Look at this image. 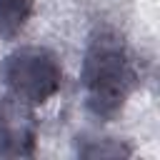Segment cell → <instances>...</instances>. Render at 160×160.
<instances>
[{
	"label": "cell",
	"instance_id": "1",
	"mask_svg": "<svg viewBox=\"0 0 160 160\" xmlns=\"http://www.w3.org/2000/svg\"><path fill=\"white\" fill-rule=\"evenodd\" d=\"M80 85L92 118L115 120L140 88V65L125 38L115 28H95L85 42Z\"/></svg>",
	"mask_w": 160,
	"mask_h": 160
},
{
	"label": "cell",
	"instance_id": "2",
	"mask_svg": "<svg viewBox=\"0 0 160 160\" xmlns=\"http://www.w3.org/2000/svg\"><path fill=\"white\" fill-rule=\"evenodd\" d=\"M0 75L5 90L30 108L45 105L62 85L60 58L42 45L15 48L10 55H5Z\"/></svg>",
	"mask_w": 160,
	"mask_h": 160
},
{
	"label": "cell",
	"instance_id": "3",
	"mask_svg": "<svg viewBox=\"0 0 160 160\" xmlns=\"http://www.w3.org/2000/svg\"><path fill=\"white\" fill-rule=\"evenodd\" d=\"M38 142V120L30 105L10 92L0 95V158H32Z\"/></svg>",
	"mask_w": 160,
	"mask_h": 160
},
{
	"label": "cell",
	"instance_id": "4",
	"mask_svg": "<svg viewBox=\"0 0 160 160\" xmlns=\"http://www.w3.org/2000/svg\"><path fill=\"white\" fill-rule=\"evenodd\" d=\"M32 10H35V0H0V42L20 35Z\"/></svg>",
	"mask_w": 160,
	"mask_h": 160
},
{
	"label": "cell",
	"instance_id": "5",
	"mask_svg": "<svg viewBox=\"0 0 160 160\" xmlns=\"http://www.w3.org/2000/svg\"><path fill=\"white\" fill-rule=\"evenodd\" d=\"M75 150L80 158H128L132 155V148L115 138H90V135H78Z\"/></svg>",
	"mask_w": 160,
	"mask_h": 160
}]
</instances>
